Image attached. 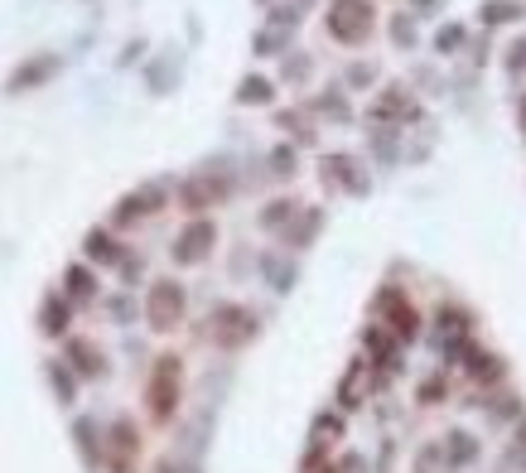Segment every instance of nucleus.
<instances>
[{
	"instance_id": "29",
	"label": "nucleus",
	"mask_w": 526,
	"mask_h": 473,
	"mask_svg": "<svg viewBox=\"0 0 526 473\" xmlns=\"http://www.w3.org/2000/svg\"><path fill=\"white\" fill-rule=\"evenodd\" d=\"M314 112H324V116H333V121H348V102H343V97H338V92H333V97H319V102H314Z\"/></svg>"
},
{
	"instance_id": "22",
	"label": "nucleus",
	"mask_w": 526,
	"mask_h": 473,
	"mask_svg": "<svg viewBox=\"0 0 526 473\" xmlns=\"http://www.w3.org/2000/svg\"><path fill=\"white\" fill-rule=\"evenodd\" d=\"M444 459H449V464H473V459H478V440H473L469 430H449Z\"/></svg>"
},
{
	"instance_id": "20",
	"label": "nucleus",
	"mask_w": 526,
	"mask_h": 473,
	"mask_svg": "<svg viewBox=\"0 0 526 473\" xmlns=\"http://www.w3.org/2000/svg\"><path fill=\"white\" fill-rule=\"evenodd\" d=\"M305 203H295V198H271L266 203V213H261V227H271V232H285V227L295 223V213H300Z\"/></svg>"
},
{
	"instance_id": "38",
	"label": "nucleus",
	"mask_w": 526,
	"mask_h": 473,
	"mask_svg": "<svg viewBox=\"0 0 526 473\" xmlns=\"http://www.w3.org/2000/svg\"><path fill=\"white\" fill-rule=\"evenodd\" d=\"M517 449H526V416L517 420Z\"/></svg>"
},
{
	"instance_id": "10",
	"label": "nucleus",
	"mask_w": 526,
	"mask_h": 473,
	"mask_svg": "<svg viewBox=\"0 0 526 473\" xmlns=\"http://www.w3.org/2000/svg\"><path fill=\"white\" fill-rule=\"evenodd\" d=\"M58 68H63V63H58V54H29L25 63H20V68L5 78V92H10V97H25V92H34V87L54 83Z\"/></svg>"
},
{
	"instance_id": "19",
	"label": "nucleus",
	"mask_w": 526,
	"mask_h": 473,
	"mask_svg": "<svg viewBox=\"0 0 526 473\" xmlns=\"http://www.w3.org/2000/svg\"><path fill=\"white\" fill-rule=\"evenodd\" d=\"M237 102H242V107H266V102H276V83L261 78V73H247V78L237 83Z\"/></svg>"
},
{
	"instance_id": "15",
	"label": "nucleus",
	"mask_w": 526,
	"mask_h": 473,
	"mask_svg": "<svg viewBox=\"0 0 526 473\" xmlns=\"http://www.w3.org/2000/svg\"><path fill=\"white\" fill-rule=\"evenodd\" d=\"M68 324H73V305L63 300V295H49L44 305H39V329L49 338H63L68 334Z\"/></svg>"
},
{
	"instance_id": "18",
	"label": "nucleus",
	"mask_w": 526,
	"mask_h": 473,
	"mask_svg": "<svg viewBox=\"0 0 526 473\" xmlns=\"http://www.w3.org/2000/svg\"><path fill=\"white\" fill-rule=\"evenodd\" d=\"M83 251H87V261H97V266H116V261H121L116 237H111V232H102V227H92V232L83 237Z\"/></svg>"
},
{
	"instance_id": "8",
	"label": "nucleus",
	"mask_w": 526,
	"mask_h": 473,
	"mask_svg": "<svg viewBox=\"0 0 526 473\" xmlns=\"http://www.w3.org/2000/svg\"><path fill=\"white\" fill-rule=\"evenodd\" d=\"M213 247H218V227H213V218H194V223L174 237L169 256H174L179 266H198V261L213 256Z\"/></svg>"
},
{
	"instance_id": "35",
	"label": "nucleus",
	"mask_w": 526,
	"mask_h": 473,
	"mask_svg": "<svg viewBox=\"0 0 526 473\" xmlns=\"http://www.w3.org/2000/svg\"><path fill=\"white\" fill-rule=\"evenodd\" d=\"M285 78H309V58H285Z\"/></svg>"
},
{
	"instance_id": "30",
	"label": "nucleus",
	"mask_w": 526,
	"mask_h": 473,
	"mask_svg": "<svg viewBox=\"0 0 526 473\" xmlns=\"http://www.w3.org/2000/svg\"><path fill=\"white\" fill-rule=\"evenodd\" d=\"M49 377H54V391L63 401H73V372L63 367V362H49Z\"/></svg>"
},
{
	"instance_id": "21",
	"label": "nucleus",
	"mask_w": 526,
	"mask_h": 473,
	"mask_svg": "<svg viewBox=\"0 0 526 473\" xmlns=\"http://www.w3.org/2000/svg\"><path fill=\"white\" fill-rule=\"evenodd\" d=\"M483 25H512V20H522L526 15V5L522 0H483Z\"/></svg>"
},
{
	"instance_id": "28",
	"label": "nucleus",
	"mask_w": 526,
	"mask_h": 473,
	"mask_svg": "<svg viewBox=\"0 0 526 473\" xmlns=\"http://www.w3.org/2000/svg\"><path fill=\"white\" fill-rule=\"evenodd\" d=\"M459 44H464V25H444L440 34H435V49H440V54H454Z\"/></svg>"
},
{
	"instance_id": "37",
	"label": "nucleus",
	"mask_w": 526,
	"mask_h": 473,
	"mask_svg": "<svg viewBox=\"0 0 526 473\" xmlns=\"http://www.w3.org/2000/svg\"><path fill=\"white\" fill-rule=\"evenodd\" d=\"M140 49H145L140 39H136V44H126V54H121V63H136V58H140Z\"/></svg>"
},
{
	"instance_id": "27",
	"label": "nucleus",
	"mask_w": 526,
	"mask_h": 473,
	"mask_svg": "<svg viewBox=\"0 0 526 473\" xmlns=\"http://www.w3.org/2000/svg\"><path fill=\"white\" fill-rule=\"evenodd\" d=\"M391 39H396L401 49H411V44H416V20H411V15H396V20H391Z\"/></svg>"
},
{
	"instance_id": "6",
	"label": "nucleus",
	"mask_w": 526,
	"mask_h": 473,
	"mask_svg": "<svg viewBox=\"0 0 526 473\" xmlns=\"http://www.w3.org/2000/svg\"><path fill=\"white\" fill-rule=\"evenodd\" d=\"M377 314H387V334L396 338V343H411V338L420 334L416 305H411V300H406V290H396V285L377 290Z\"/></svg>"
},
{
	"instance_id": "23",
	"label": "nucleus",
	"mask_w": 526,
	"mask_h": 473,
	"mask_svg": "<svg viewBox=\"0 0 526 473\" xmlns=\"http://www.w3.org/2000/svg\"><path fill=\"white\" fill-rule=\"evenodd\" d=\"M73 435H78V449L87 454V464L97 469V464H102V435H97V425H92V420H78Z\"/></svg>"
},
{
	"instance_id": "4",
	"label": "nucleus",
	"mask_w": 526,
	"mask_h": 473,
	"mask_svg": "<svg viewBox=\"0 0 526 473\" xmlns=\"http://www.w3.org/2000/svg\"><path fill=\"white\" fill-rule=\"evenodd\" d=\"M256 314H251L247 305H218L213 314H208V338L218 343V348H227V353H237V348H247L251 338H256Z\"/></svg>"
},
{
	"instance_id": "33",
	"label": "nucleus",
	"mask_w": 526,
	"mask_h": 473,
	"mask_svg": "<svg viewBox=\"0 0 526 473\" xmlns=\"http://www.w3.org/2000/svg\"><path fill=\"white\" fill-rule=\"evenodd\" d=\"M372 78H377V68H372V63H353V68H348V83H372Z\"/></svg>"
},
{
	"instance_id": "39",
	"label": "nucleus",
	"mask_w": 526,
	"mask_h": 473,
	"mask_svg": "<svg viewBox=\"0 0 526 473\" xmlns=\"http://www.w3.org/2000/svg\"><path fill=\"white\" fill-rule=\"evenodd\" d=\"M517 126H522V140H526V97H522V107H517Z\"/></svg>"
},
{
	"instance_id": "12",
	"label": "nucleus",
	"mask_w": 526,
	"mask_h": 473,
	"mask_svg": "<svg viewBox=\"0 0 526 473\" xmlns=\"http://www.w3.org/2000/svg\"><path fill=\"white\" fill-rule=\"evenodd\" d=\"M324 184L329 189H348V194H367L372 179L362 174V165L353 155H324Z\"/></svg>"
},
{
	"instance_id": "2",
	"label": "nucleus",
	"mask_w": 526,
	"mask_h": 473,
	"mask_svg": "<svg viewBox=\"0 0 526 473\" xmlns=\"http://www.w3.org/2000/svg\"><path fill=\"white\" fill-rule=\"evenodd\" d=\"M324 29H329L338 44L358 49V44L372 39V29H377V5H372V0H329Z\"/></svg>"
},
{
	"instance_id": "9",
	"label": "nucleus",
	"mask_w": 526,
	"mask_h": 473,
	"mask_svg": "<svg viewBox=\"0 0 526 473\" xmlns=\"http://www.w3.org/2000/svg\"><path fill=\"white\" fill-rule=\"evenodd\" d=\"M102 459L111 464V473H131V464L140 459V430L136 420H116L107 430V445H102Z\"/></svg>"
},
{
	"instance_id": "24",
	"label": "nucleus",
	"mask_w": 526,
	"mask_h": 473,
	"mask_svg": "<svg viewBox=\"0 0 526 473\" xmlns=\"http://www.w3.org/2000/svg\"><path fill=\"white\" fill-rule=\"evenodd\" d=\"M276 126H280V131H290V136L300 140V145H309V140H314V126L305 121V112H280Z\"/></svg>"
},
{
	"instance_id": "1",
	"label": "nucleus",
	"mask_w": 526,
	"mask_h": 473,
	"mask_svg": "<svg viewBox=\"0 0 526 473\" xmlns=\"http://www.w3.org/2000/svg\"><path fill=\"white\" fill-rule=\"evenodd\" d=\"M179 401H184V358H155V372H150V387H145V411L155 425H169L174 411H179Z\"/></svg>"
},
{
	"instance_id": "16",
	"label": "nucleus",
	"mask_w": 526,
	"mask_h": 473,
	"mask_svg": "<svg viewBox=\"0 0 526 473\" xmlns=\"http://www.w3.org/2000/svg\"><path fill=\"white\" fill-rule=\"evenodd\" d=\"M319 227H324V213H319V208H300L295 223L285 227V247H309V242L319 237Z\"/></svg>"
},
{
	"instance_id": "31",
	"label": "nucleus",
	"mask_w": 526,
	"mask_h": 473,
	"mask_svg": "<svg viewBox=\"0 0 526 473\" xmlns=\"http://www.w3.org/2000/svg\"><path fill=\"white\" fill-rule=\"evenodd\" d=\"M295 165H300V160H295V145H276V150H271V169H276V174H295Z\"/></svg>"
},
{
	"instance_id": "14",
	"label": "nucleus",
	"mask_w": 526,
	"mask_h": 473,
	"mask_svg": "<svg viewBox=\"0 0 526 473\" xmlns=\"http://www.w3.org/2000/svg\"><path fill=\"white\" fill-rule=\"evenodd\" d=\"M464 367H469L473 382H502L507 377V362L498 358V353H488V348H473V343H464Z\"/></svg>"
},
{
	"instance_id": "34",
	"label": "nucleus",
	"mask_w": 526,
	"mask_h": 473,
	"mask_svg": "<svg viewBox=\"0 0 526 473\" xmlns=\"http://www.w3.org/2000/svg\"><path fill=\"white\" fill-rule=\"evenodd\" d=\"M280 44H285V34H276V29L256 34V49H261V54H271V49H280Z\"/></svg>"
},
{
	"instance_id": "3",
	"label": "nucleus",
	"mask_w": 526,
	"mask_h": 473,
	"mask_svg": "<svg viewBox=\"0 0 526 473\" xmlns=\"http://www.w3.org/2000/svg\"><path fill=\"white\" fill-rule=\"evenodd\" d=\"M184 314H189V290L174 276L155 280V285L145 290V324H150L155 334H174V329L184 324Z\"/></svg>"
},
{
	"instance_id": "32",
	"label": "nucleus",
	"mask_w": 526,
	"mask_h": 473,
	"mask_svg": "<svg viewBox=\"0 0 526 473\" xmlns=\"http://www.w3.org/2000/svg\"><path fill=\"white\" fill-rule=\"evenodd\" d=\"M507 73H526V39H517L507 49Z\"/></svg>"
},
{
	"instance_id": "26",
	"label": "nucleus",
	"mask_w": 526,
	"mask_h": 473,
	"mask_svg": "<svg viewBox=\"0 0 526 473\" xmlns=\"http://www.w3.org/2000/svg\"><path fill=\"white\" fill-rule=\"evenodd\" d=\"M338 435H343V420H338V416H319V420H314V440H319V445H333Z\"/></svg>"
},
{
	"instance_id": "7",
	"label": "nucleus",
	"mask_w": 526,
	"mask_h": 473,
	"mask_svg": "<svg viewBox=\"0 0 526 473\" xmlns=\"http://www.w3.org/2000/svg\"><path fill=\"white\" fill-rule=\"evenodd\" d=\"M227 194H232V179H222V174H208V169H203V174H194V179L179 184V208L198 218V213L218 208Z\"/></svg>"
},
{
	"instance_id": "25",
	"label": "nucleus",
	"mask_w": 526,
	"mask_h": 473,
	"mask_svg": "<svg viewBox=\"0 0 526 473\" xmlns=\"http://www.w3.org/2000/svg\"><path fill=\"white\" fill-rule=\"evenodd\" d=\"M420 406H440L444 396H449V382H444V372H435V377H430V382H420Z\"/></svg>"
},
{
	"instance_id": "11",
	"label": "nucleus",
	"mask_w": 526,
	"mask_h": 473,
	"mask_svg": "<svg viewBox=\"0 0 526 473\" xmlns=\"http://www.w3.org/2000/svg\"><path fill=\"white\" fill-rule=\"evenodd\" d=\"M160 208H165V189H160V184H145V189H136V194H126L116 203L111 223L131 227V223H140V218H150V213H160Z\"/></svg>"
},
{
	"instance_id": "17",
	"label": "nucleus",
	"mask_w": 526,
	"mask_h": 473,
	"mask_svg": "<svg viewBox=\"0 0 526 473\" xmlns=\"http://www.w3.org/2000/svg\"><path fill=\"white\" fill-rule=\"evenodd\" d=\"M63 300H68V305L97 300V276H92L87 266H68V276H63Z\"/></svg>"
},
{
	"instance_id": "40",
	"label": "nucleus",
	"mask_w": 526,
	"mask_h": 473,
	"mask_svg": "<svg viewBox=\"0 0 526 473\" xmlns=\"http://www.w3.org/2000/svg\"><path fill=\"white\" fill-rule=\"evenodd\" d=\"M416 5H435V0H416Z\"/></svg>"
},
{
	"instance_id": "36",
	"label": "nucleus",
	"mask_w": 526,
	"mask_h": 473,
	"mask_svg": "<svg viewBox=\"0 0 526 473\" xmlns=\"http://www.w3.org/2000/svg\"><path fill=\"white\" fill-rule=\"evenodd\" d=\"M155 473H198V469H194V464H179V459H165Z\"/></svg>"
},
{
	"instance_id": "13",
	"label": "nucleus",
	"mask_w": 526,
	"mask_h": 473,
	"mask_svg": "<svg viewBox=\"0 0 526 473\" xmlns=\"http://www.w3.org/2000/svg\"><path fill=\"white\" fill-rule=\"evenodd\" d=\"M68 367L78 377H102L107 372V353L92 343V338H68Z\"/></svg>"
},
{
	"instance_id": "5",
	"label": "nucleus",
	"mask_w": 526,
	"mask_h": 473,
	"mask_svg": "<svg viewBox=\"0 0 526 473\" xmlns=\"http://www.w3.org/2000/svg\"><path fill=\"white\" fill-rule=\"evenodd\" d=\"M416 116H420V102L406 83L382 87L377 102L367 107V121H372V126H406V121H416Z\"/></svg>"
}]
</instances>
